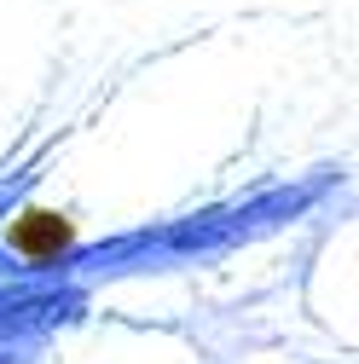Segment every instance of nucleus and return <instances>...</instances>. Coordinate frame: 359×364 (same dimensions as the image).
Masks as SVG:
<instances>
[{
    "label": "nucleus",
    "instance_id": "obj_1",
    "mask_svg": "<svg viewBox=\"0 0 359 364\" xmlns=\"http://www.w3.org/2000/svg\"><path fill=\"white\" fill-rule=\"evenodd\" d=\"M87 306L81 289L70 284H18V289H0V347H12L18 336H41V330H58L76 324Z\"/></svg>",
    "mask_w": 359,
    "mask_h": 364
},
{
    "label": "nucleus",
    "instance_id": "obj_2",
    "mask_svg": "<svg viewBox=\"0 0 359 364\" xmlns=\"http://www.w3.org/2000/svg\"><path fill=\"white\" fill-rule=\"evenodd\" d=\"M0 364H18V347H0Z\"/></svg>",
    "mask_w": 359,
    "mask_h": 364
}]
</instances>
